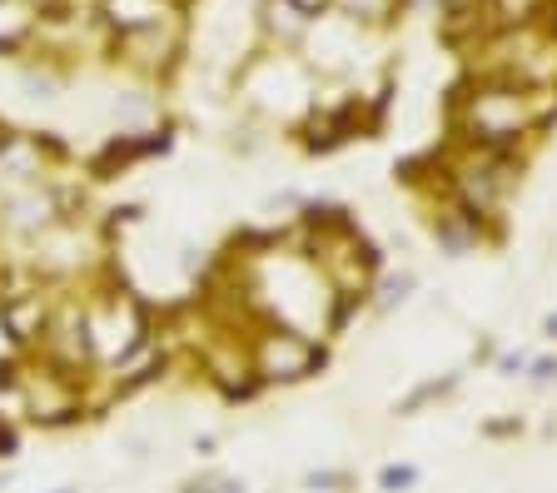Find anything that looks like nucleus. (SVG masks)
Listing matches in <instances>:
<instances>
[{"label":"nucleus","instance_id":"f03ea898","mask_svg":"<svg viewBox=\"0 0 557 493\" xmlns=\"http://www.w3.org/2000/svg\"><path fill=\"white\" fill-rule=\"evenodd\" d=\"M413 478H418V473H413V468H383V473H378V483H383V488H388V493H394V488H408V483H413Z\"/></svg>","mask_w":557,"mask_h":493},{"label":"nucleus","instance_id":"7ed1b4c3","mask_svg":"<svg viewBox=\"0 0 557 493\" xmlns=\"http://www.w3.org/2000/svg\"><path fill=\"white\" fill-rule=\"evenodd\" d=\"M547 339H557V314H552V319H547Z\"/></svg>","mask_w":557,"mask_h":493},{"label":"nucleus","instance_id":"f257e3e1","mask_svg":"<svg viewBox=\"0 0 557 493\" xmlns=\"http://www.w3.org/2000/svg\"><path fill=\"white\" fill-rule=\"evenodd\" d=\"M264 354H269V364H264V374H274V379H299V374H309L314 369V344H304L299 334H269L264 339Z\"/></svg>","mask_w":557,"mask_h":493}]
</instances>
